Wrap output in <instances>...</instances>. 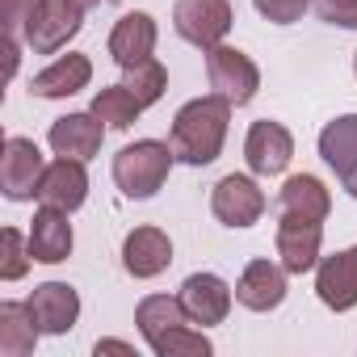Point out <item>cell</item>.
<instances>
[{
  "mask_svg": "<svg viewBox=\"0 0 357 357\" xmlns=\"http://www.w3.org/2000/svg\"><path fill=\"white\" fill-rule=\"evenodd\" d=\"M319 244H324V223L303 219V215H282L278 223V257L286 273H311L319 265Z\"/></svg>",
  "mask_w": 357,
  "mask_h": 357,
  "instance_id": "obj_8",
  "label": "cell"
},
{
  "mask_svg": "<svg viewBox=\"0 0 357 357\" xmlns=\"http://www.w3.org/2000/svg\"><path fill=\"white\" fill-rule=\"evenodd\" d=\"M30 261H34L30 240H22V231H17V227H5V231H0V278H5V282L26 278Z\"/></svg>",
  "mask_w": 357,
  "mask_h": 357,
  "instance_id": "obj_26",
  "label": "cell"
},
{
  "mask_svg": "<svg viewBox=\"0 0 357 357\" xmlns=\"http://www.w3.org/2000/svg\"><path fill=\"white\" fill-rule=\"evenodd\" d=\"M211 211L223 227H252L261 215H265V194L252 176H240V172H227L223 181L211 190Z\"/></svg>",
  "mask_w": 357,
  "mask_h": 357,
  "instance_id": "obj_7",
  "label": "cell"
},
{
  "mask_svg": "<svg viewBox=\"0 0 357 357\" xmlns=\"http://www.w3.org/2000/svg\"><path fill=\"white\" fill-rule=\"evenodd\" d=\"M89 80H93L89 55H63V59H55L51 68H43V72L34 76L30 93H34V97H47V101H59V97H72V93L89 89Z\"/></svg>",
  "mask_w": 357,
  "mask_h": 357,
  "instance_id": "obj_20",
  "label": "cell"
},
{
  "mask_svg": "<svg viewBox=\"0 0 357 357\" xmlns=\"http://www.w3.org/2000/svg\"><path fill=\"white\" fill-rule=\"evenodd\" d=\"M43 0H0V22H5V34L9 38H26V26L34 17V9Z\"/></svg>",
  "mask_w": 357,
  "mask_h": 357,
  "instance_id": "obj_28",
  "label": "cell"
},
{
  "mask_svg": "<svg viewBox=\"0 0 357 357\" xmlns=\"http://www.w3.org/2000/svg\"><path fill=\"white\" fill-rule=\"evenodd\" d=\"M181 307L194 324L211 328V324H223L227 311H231V290L223 278L215 273H190L185 286H181Z\"/></svg>",
  "mask_w": 357,
  "mask_h": 357,
  "instance_id": "obj_14",
  "label": "cell"
},
{
  "mask_svg": "<svg viewBox=\"0 0 357 357\" xmlns=\"http://www.w3.org/2000/svg\"><path fill=\"white\" fill-rule=\"evenodd\" d=\"M252 5H257V13H261L265 22H273V26H294V22L307 13L311 0H252Z\"/></svg>",
  "mask_w": 357,
  "mask_h": 357,
  "instance_id": "obj_29",
  "label": "cell"
},
{
  "mask_svg": "<svg viewBox=\"0 0 357 357\" xmlns=\"http://www.w3.org/2000/svg\"><path fill=\"white\" fill-rule=\"evenodd\" d=\"M206 76H211V89H215L219 97H227L236 109L248 105V101L257 97V89H261V72H257V63H252L244 51L223 47V43L206 51Z\"/></svg>",
  "mask_w": 357,
  "mask_h": 357,
  "instance_id": "obj_4",
  "label": "cell"
},
{
  "mask_svg": "<svg viewBox=\"0 0 357 357\" xmlns=\"http://www.w3.org/2000/svg\"><path fill=\"white\" fill-rule=\"evenodd\" d=\"M13 72H17V38L5 34V76L13 80Z\"/></svg>",
  "mask_w": 357,
  "mask_h": 357,
  "instance_id": "obj_31",
  "label": "cell"
},
{
  "mask_svg": "<svg viewBox=\"0 0 357 357\" xmlns=\"http://www.w3.org/2000/svg\"><path fill=\"white\" fill-rule=\"evenodd\" d=\"M43 328L34 324L30 303H0V353L5 357H30Z\"/></svg>",
  "mask_w": 357,
  "mask_h": 357,
  "instance_id": "obj_23",
  "label": "cell"
},
{
  "mask_svg": "<svg viewBox=\"0 0 357 357\" xmlns=\"http://www.w3.org/2000/svg\"><path fill=\"white\" fill-rule=\"evenodd\" d=\"M353 72H357V55H353Z\"/></svg>",
  "mask_w": 357,
  "mask_h": 357,
  "instance_id": "obj_34",
  "label": "cell"
},
{
  "mask_svg": "<svg viewBox=\"0 0 357 357\" xmlns=\"http://www.w3.org/2000/svg\"><path fill=\"white\" fill-rule=\"evenodd\" d=\"M76 9H97V5H105V0H72Z\"/></svg>",
  "mask_w": 357,
  "mask_h": 357,
  "instance_id": "obj_33",
  "label": "cell"
},
{
  "mask_svg": "<svg viewBox=\"0 0 357 357\" xmlns=\"http://www.w3.org/2000/svg\"><path fill=\"white\" fill-rule=\"evenodd\" d=\"M26 240H30L34 261H43V265H59V261H68V252H72V223H68V211L43 206V211L34 215Z\"/></svg>",
  "mask_w": 357,
  "mask_h": 357,
  "instance_id": "obj_18",
  "label": "cell"
},
{
  "mask_svg": "<svg viewBox=\"0 0 357 357\" xmlns=\"http://www.w3.org/2000/svg\"><path fill=\"white\" fill-rule=\"evenodd\" d=\"M80 22H84V9H76L72 0H43L26 26V47L34 55H55L80 34Z\"/></svg>",
  "mask_w": 357,
  "mask_h": 357,
  "instance_id": "obj_6",
  "label": "cell"
},
{
  "mask_svg": "<svg viewBox=\"0 0 357 357\" xmlns=\"http://www.w3.org/2000/svg\"><path fill=\"white\" fill-rule=\"evenodd\" d=\"M353 198H357V190H353Z\"/></svg>",
  "mask_w": 357,
  "mask_h": 357,
  "instance_id": "obj_35",
  "label": "cell"
},
{
  "mask_svg": "<svg viewBox=\"0 0 357 357\" xmlns=\"http://www.w3.org/2000/svg\"><path fill=\"white\" fill-rule=\"evenodd\" d=\"M126 76H122V84L135 93V101L147 109V105H155L160 97H164V89H168V72H164V63L160 59H143V63H135V68H122Z\"/></svg>",
  "mask_w": 357,
  "mask_h": 357,
  "instance_id": "obj_25",
  "label": "cell"
},
{
  "mask_svg": "<svg viewBox=\"0 0 357 357\" xmlns=\"http://www.w3.org/2000/svg\"><path fill=\"white\" fill-rule=\"evenodd\" d=\"M315 294L332 311L357 307V248H344L336 257H324L315 265Z\"/></svg>",
  "mask_w": 357,
  "mask_h": 357,
  "instance_id": "obj_12",
  "label": "cell"
},
{
  "mask_svg": "<svg viewBox=\"0 0 357 357\" xmlns=\"http://www.w3.org/2000/svg\"><path fill=\"white\" fill-rule=\"evenodd\" d=\"M315 13H319L328 26L357 30V0H315Z\"/></svg>",
  "mask_w": 357,
  "mask_h": 357,
  "instance_id": "obj_30",
  "label": "cell"
},
{
  "mask_svg": "<svg viewBox=\"0 0 357 357\" xmlns=\"http://www.w3.org/2000/svg\"><path fill=\"white\" fill-rule=\"evenodd\" d=\"M89 198V172H84V160H68L59 155L55 164H47L43 181H38V202L43 206H55V211H80Z\"/></svg>",
  "mask_w": 357,
  "mask_h": 357,
  "instance_id": "obj_11",
  "label": "cell"
},
{
  "mask_svg": "<svg viewBox=\"0 0 357 357\" xmlns=\"http://www.w3.org/2000/svg\"><path fill=\"white\" fill-rule=\"evenodd\" d=\"M290 155H294V139H290V130H286L282 122H269V118L252 122V130H248V139H244V160H248V168H252L257 176H278V172H286Z\"/></svg>",
  "mask_w": 357,
  "mask_h": 357,
  "instance_id": "obj_9",
  "label": "cell"
},
{
  "mask_svg": "<svg viewBox=\"0 0 357 357\" xmlns=\"http://www.w3.org/2000/svg\"><path fill=\"white\" fill-rule=\"evenodd\" d=\"M286 298V269L273 261H248L236 282V303L248 311H273Z\"/></svg>",
  "mask_w": 357,
  "mask_h": 357,
  "instance_id": "obj_15",
  "label": "cell"
},
{
  "mask_svg": "<svg viewBox=\"0 0 357 357\" xmlns=\"http://www.w3.org/2000/svg\"><path fill=\"white\" fill-rule=\"evenodd\" d=\"M135 324H139V332H143V340L147 344H155V340H164L172 328H181V324H194L190 315H185V307H181V294H147L139 307H135Z\"/></svg>",
  "mask_w": 357,
  "mask_h": 357,
  "instance_id": "obj_22",
  "label": "cell"
},
{
  "mask_svg": "<svg viewBox=\"0 0 357 357\" xmlns=\"http://www.w3.org/2000/svg\"><path fill=\"white\" fill-rule=\"evenodd\" d=\"M168 261H172V244L160 227H135L122 240V265L130 278H155L168 269Z\"/></svg>",
  "mask_w": 357,
  "mask_h": 357,
  "instance_id": "obj_17",
  "label": "cell"
},
{
  "mask_svg": "<svg viewBox=\"0 0 357 357\" xmlns=\"http://www.w3.org/2000/svg\"><path fill=\"white\" fill-rule=\"evenodd\" d=\"M47 172V160L38 151L34 139L9 135L5 139V155H0V190H5L9 202H30L38 198V181Z\"/></svg>",
  "mask_w": 357,
  "mask_h": 357,
  "instance_id": "obj_3",
  "label": "cell"
},
{
  "mask_svg": "<svg viewBox=\"0 0 357 357\" xmlns=\"http://www.w3.org/2000/svg\"><path fill=\"white\" fill-rule=\"evenodd\" d=\"M51 147L55 155H68V160H93L101 151V139H105V122L89 109V114H68L51 126Z\"/></svg>",
  "mask_w": 357,
  "mask_h": 357,
  "instance_id": "obj_16",
  "label": "cell"
},
{
  "mask_svg": "<svg viewBox=\"0 0 357 357\" xmlns=\"http://www.w3.org/2000/svg\"><path fill=\"white\" fill-rule=\"evenodd\" d=\"M151 353L155 357H206L211 353V340L202 332H190V324H181V328H172L164 340H155Z\"/></svg>",
  "mask_w": 357,
  "mask_h": 357,
  "instance_id": "obj_27",
  "label": "cell"
},
{
  "mask_svg": "<svg viewBox=\"0 0 357 357\" xmlns=\"http://www.w3.org/2000/svg\"><path fill=\"white\" fill-rule=\"evenodd\" d=\"M93 114H97L109 130H126V126L139 122L143 105L135 101V93H130L126 84H109V89H101V93L93 97Z\"/></svg>",
  "mask_w": 357,
  "mask_h": 357,
  "instance_id": "obj_24",
  "label": "cell"
},
{
  "mask_svg": "<svg viewBox=\"0 0 357 357\" xmlns=\"http://www.w3.org/2000/svg\"><path fill=\"white\" fill-rule=\"evenodd\" d=\"M319 155L340 176V185L353 194L357 190V114H344L319 130Z\"/></svg>",
  "mask_w": 357,
  "mask_h": 357,
  "instance_id": "obj_13",
  "label": "cell"
},
{
  "mask_svg": "<svg viewBox=\"0 0 357 357\" xmlns=\"http://www.w3.org/2000/svg\"><path fill=\"white\" fill-rule=\"evenodd\" d=\"M26 303H30L34 324L43 328V336H63L80 319V294L68 282H43V286H34V294Z\"/></svg>",
  "mask_w": 357,
  "mask_h": 357,
  "instance_id": "obj_10",
  "label": "cell"
},
{
  "mask_svg": "<svg viewBox=\"0 0 357 357\" xmlns=\"http://www.w3.org/2000/svg\"><path fill=\"white\" fill-rule=\"evenodd\" d=\"M155 51V22L147 13H126L118 17L114 34H109V55L118 68H135L143 59H151Z\"/></svg>",
  "mask_w": 357,
  "mask_h": 357,
  "instance_id": "obj_19",
  "label": "cell"
},
{
  "mask_svg": "<svg viewBox=\"0 0 357 357\" xmlns=\"http://www.w3.org/2000/svg\"><path fill=\"white\" fill-rule=\"evenodd\" d=\"M231 101L227 97H198L190 105L176 109L172 118V130H168V143H172V155L181 164H215L219 151H223V139H227V122H231Z\"/></svg>",
  "mask_w": 357,
  "mask_h": 357,
  "instance_id": "obj_1",
  "label": "cell"
},
{
  "mask_svg": "<svg viewBox=\"0 0 357 357\" xmlns=\"http://www.w3.org/2000/svg\"><path fill=\"white\" fill-rule=\"evenodd\" d=\"M101 353H122V357H135V349L126 340H97V357Z\"/></svg>",
  "mask_w": 357,
  "mask_h": 357,
  "instance_id": "obj_32",
  "label": "cell"
},
{
  "mask_svg": "<svg viewBox=\"0 0 357 357\" xmlns=\"http://www.w3.org/2000/svg\"><path fill=\"white\" fill-rule=\"evenodd\" d=\"M172 143H160V139H139V143H126L118 155H114V181L126 198L143 202L151 198L164 181H168V168H172Z\"/></svg>",
  "mask_w": 357,
  "mask_h": 357,
  "instance_id": "obj_2",
  "label": "cell"
},
{
  "mask_svg": "<svg viewBox=\"0 0 357 357\" xmlns=\"http://www.w3.org/2000/svg\"><path fill=\"white\" fill-rule=\"evenodd\" d=\"M172 26L185 43L211 51L231 30V5L227 0H176L172 5Z\"/></svg>",
  "mask_w": 357,
  "mask_h": 357,
  "instance_id": "obj_5",
  "label": "cell"
},
{
  "mask_svg": "<svg viewBox=\"0 0 357 357\" xmlns=\"http://www.w3.org/2000/svg\"><path fill=\"white\" fill-rule=\"evenodd\" d=\"M278 206H282V215H303V219H319V223H324L328 211H332V194L324 190L319 176L298 172V176H290V181L282 185Z\"/></svg>",
  "mask_w": 357,
  "mask_h": 357,
  "instance_id": "obj_21",
  "label": "cell"
}]
</instances>
